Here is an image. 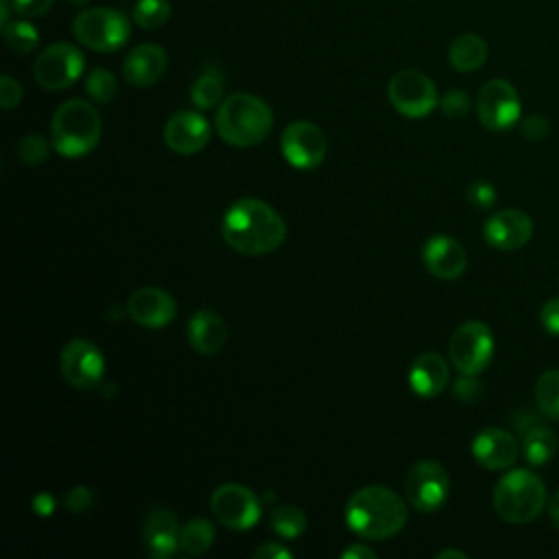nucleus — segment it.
<instances>
[{
    "instance_id": "nucleus-13",
    "label": "nucleus",
    "mask_w": 559,
    "mask_h": 559,
    "mask_svg": "<svg viewBox=\"0 0 559 559\" xmlns=\"http://www.w3.org/2000/svg\"><path fill=\"white\" fill-rule=\"evenodd\" d=\"M282 155L295 168H317L328 153L325 133L310 120H295L284 127L280 140Z\"/></svg>"
},
{
    "instance_id": "nucleus-14",
    "label": "nucleus",
    "mask_w": 559,
    "mask_h": 559,
    "mask_svg": "<svg viewBox=\"0 0 559 559\" xmlns=\"http://www.w3.org/2000/svg\"><path fill=\"white\" fill-rule=\"evenodd\" d=\"M59 365H61L63 380L79 391L98 386L105 376V358H103L100 349L92 341H85V338L70 341L61 349Z\"/></svg>"
},
{
    "instance_id": "nucleus-42",
    "label": "nucleus",
    "mask_w": 559,
    "mask_h": 559,
    "mask_svg": "<svg viewBox=\"0 0 559 559\" xmlns=\"http://www.w3.org/2000/svg\"><path fill=\"white\" fill-rule=\"evenodd\" d=\"M253 557L255 559H290L293 552L288 548H284L280 542H266L264 546L255 548Z\"/></svg>"
},
{
    "instance_id": "nucleus-40",
    "label": "nucleus",
    "mask_w": 559,
    "mask_h": 559,
    "mask_svg": "<svg viewBox=\"0 0 559 559\" xmlns=\"http://www.w3.org/2000/svg\"><path fill=\"white\" fill-rule=\"evenodd\" d=\"M92 504V491L85 485H76L66 493V507L72 513H83Z\"/></svg>"
},
{
    "instance_id": "nucleus-44",
    "label": "nucleus",
    "mask_w": 559,
    "mask_h": 559,
    "mask_svg": "<svg viewBox=\"0 0 559 559\" xmlns=\"http://www.w3.org/2000/svg\"><path fill=\"white\" fill-rule=\"evenodd\" d=\"M33 511L39 515H48L55 511V498L50 493H37L33 498Z\"/></svg>"
},
{
    "instance_id": "nucleus-37",
    "label": "nucleus",
    "mask_w": 559,
    "mask_h": 559,
    "mask_svg": "<svg viewBox=\"0 0 559 559\" xmlns=\"http://www.w3.org/2000/svg\"><path fill=\"white\" fill-rule=\"evenodd\" d=\"M480 391H483V386L476 380V376H465V373H461V378L454 382V389H452L454 397L465 404L474 402L480 395Z\"/></svg>"
},
{
    "instance_id": "nucleus-32",
    "label": "nucleus",
    "mask_w": 559,
    "mask_h": 559,
    "mask_svg": "<svg viewBox=\"0 0 559 559\" xmlns=\"http://www.w3.org/2000/svg\"><path fill=\"white\" fill-rule=\"evenodd\" d=\"M85 92L94 103H111L118 94V79L105 68H94L85 76Z\"/></svg>"
},
{
    "instance_id": "nucleus-35",
    "label": "nucleus",
    "mask_w": 559,
    "mask_h": 559,
    "mask_svg": "<svg viewBox=\"0 0 559 559\" xmlns=\"http://www.w3.org/2000/svg\"><path fill=\"white\" fill-rule=\"evenodd\" d=\"M467 201L478 210H489L496 203V188L489 181H474L467 188Z\"/></svg>"
},
{
    "instance_id": "nucleus-19",
    "label": "nucleus",
    "mask_w": 559,
    "mask_h": 559,
    "mask_svg": "<svg viewBox=\"0 0 559 559\" xmlns=\"http://www.w3.org/2000/svg\"><path fill=\"white\" fill-rule=\"evenodd\" d=\"M469 450L474 461L491 472L511 469L518 459V441L509 430L502 428H483L472 439Z\"/></svg>"
},
{
    "instance_id": "nucleus-47",
    "label": "nucleus",
    "mask_w": 559,
    "mask_h": 559,
    "mask_svg": "<svg viewBox=\"0 0 559 559\" xmlns=\"http://www.w3.org/2000/svg\"><path fill=\"white\" fill-rule=\"evenodd\" d=\"M448 557H456V559H467V555H465V552H461V550H452V548H448V550H441V552H437V559H448Z\"/></svg>"
},
{
    "instance_id": "nucleus-21",
    "label": "nucleus",
    "mask_w": 559,
    "mask_h": 559,
    "mask_svg": "<svg viewBox=\"0 0 559 559\" xmlns=\"http://www.w3.org/2000/svg\"><path fill=\"white\" fill-rule=\"evenodd\" d=\"M168 66V55L157 44H140L127 52L122 59V76L133 87L155 85Z\"/></svg>"
},
{
    "instance_id": "nucleus-20",
    "label": "nucleus",
    "mask_w": 559,
    "mask_h": 559,
    "mask_svg": "<svg viewBox=\"0 0 559 559\" xmlns=\"http://www.w3.org/2000/svg\"><path fill=\"white\" fill-rule=\"evenodd\" d=\"M181 524L166 507H153L142 522V539L146 552L155 559H168L179 550Z\"/></svg>"
},
{
    "instance_id": "nucleus-38",
    "label": "nucleus",
    "mask_w": 559,
    "mask_h": 559,
    "mask_svg": "<svg viewBox=\"0 0 559 559\" xmlns=\"http://www.w3.org/2000/svg\"><path fill=\"white\" fill-rule=\"evenodd\" d=\"M55 0H11L13 4V11L20 15V17H41L50 11Z\"/></svg>"
},
{
    "instance_id": "nucleus-30",
    "label": "nucleus",
    "mask_w": 559,
    "mask_h": 559,
    "mask_svg": "<svg viewBox=\"0 0 559 559\" xmlns=\"http://www.w3.org/2000/svg\"><path fill=\"white\" fill-rule=\"evenodd\" d=\"M2 35H4L7 48L15 55L33 52L37 41H39L37 28L26 17L24 20H13L7 26H2Z\"/></svg>"
},
{
    "instance_id": "nucleus-17",
    "label": "nucleus",
    "mask_w": 559,
    "mask_h": 559,
    "mask_svg": "<svg viewBox=\"0 0 559 559\" xmlns=\"http://www.w3.org/2000/svg\"><path fill=\"white\" fill-rule=\"evenodd\" d=\"M421 260L428 273L437 280H459L467 266V253L463 245L452 236H430L421 247Z\"/></svg>"
},
{
    "instance_id": "nucleus-26",
    "label": "nucleus",
    "mask_w": 559,
    "mask_h": 559,
    "mask_svg": "<svg viewBox=\"0 0 559 559\" xmlns=\"http://www.w3.org/2000/svg\"><path fill=\"white\" fill-rule=\"evenodd\" d=\"M190 100L197 109H212L223 103V74L214 66H207L190 87Z\"/></svg>"
},
{
    "instance_id": "nucleus-16",
    "label": "nucleus",
    "mask_w": 559,
    "mask_h": 559,
    "mask_svg": "<svg viewBox=\"0 0 559 559\" xmlns=\"http://www.w3.org/2000/svg\"><path fill=\"white\" fill-rule=\"evenodd\" d=\"M210 122L203 114L181 109L168 118L164 127V142L177 155H192L210 142Z\"/></svg>"
},
{
    "instance_id": "nucleus-4",
    "label": "nucleus",
    "mask_w": 559,
    "mask_h": 559,
    "mask_svg": "<svg viewBox=\"0 0 559 559\" xmlns=\"http://www.w3.org/2000/svg\"><path fill=\"white\" fill-rule=\"evenodd\" d=\"M103 135V120L94 105L70 98L57 107L50 120L52 148L68 159H76L96 148Z\"/></svg>"
},
{
    "instance_id": "nucleus-27",
    "label": "nucleus",
    "mask_w": 559,
    "mask_h": 559,
    "mask_svg": "<svg viewBox=\"0 0 559 559\" xmlns=\"http://www.w3.org/2000/svg\"><path fill=\"white\" fill-rule=\"evenodd\" d=\"M214 537H216V531L210 520L192 518L186 524H181L179 550L183 555H203L214 544Z\"/></svg>"
},
{
    "instance_id": "nucleus-34",
    "label": "nucleus",
    "mask_w": 559,
    "mask_h": 559,
    "mask_svg": "<svg viewBox=\"0 0 559 559\" xmlns=\"http://www.w3.org/2000/svg\"><path fill=\"white\" fill-rule=\"evenodd\" d=\"M439 107H441L443 116L456 120V118L467 116V111L472 107V100L463 90H450L439 98Z\"/></svg>"
},
{
    "instance_id": "nucleus-11",
    "label": "nucleus",
    "mask_w": 559,
    "mask_h": 559,
    "mask_svg": "<svg viewBox=\"0 0 559 559\" xmlns=\"http://www.w3.org/2000/svg\"><path fill=\"white\" fill-rule=\"evenodd\" d=\"M210 509L223 526L231 531H249L260 520L262 502L249 487L225 483L212 491Z\"/></svg>"
},
{
    "instance_id": "nucleus-36",
    "label": "nucleus",
    "mask_w": 559,
    "mask_h": 559,
    "mask_svg": "<svg viewBox=\"0 0 559 559\" xmlns=\"http://www.w3.org/2000/svg\"><path fill=\"white\" fill-rule=\"evenodd\" d=\"M20 100H22V85L11 74H2L0 76V107L13 109L20 105Z\"/></svg>"
},
{
    "instance_id": "nucleus-46",
    "label": "nucleus",
    "mask_w": 559,
    "mask_h": 559,
    "mask_svg": "<svg viewBox=\"0 0 559 559\" xmlns=\"http://www.w3.org/2000/svg\"><path fill=\"white\" fill-rule=\"evenodd\" d=\"M11 9H13L11 0H0V24H2V26H7V24L11 22V20H9Z\"/></svg>"
},
{
    "instance_id": "nucleus-24",
    "label": "nucleus",
    "mask_w": 559,
    "mask_h": 559,
    "mask_svg": "<svg viewBox=\"0 0 559 559\" xmlns=\"http://www.w3.org/2000/svg\"><path fill=\"white\" fill-rule=\"evenodd\" d=\"M489 55L487 41L480 35L463 33L452 39L448 48V61L456 72H474L485 66Z\"/></svg>"
},
{
    "instance_id": "nucleus-3",
    "label": "nucleus",
    "mask_w": 559,
    "mask_h": 559,
    "mask_svg": "<svg viewBox=\"0 0 559 559\" xmlns=\"http://www.w3.org/2000/svg\"><path fill=\"white\" fill-rule=\"evenodd\" d=\"M216 131L221 140L231 146H255L273 129V111L271 107L255 94L236 92L223 98L214 116Z\"/></svg>"
},
{
    "instance_id": "nucleus-25",
    "label": "nucleus",
    "mask_w": 559,
    "mask_h": 559,
    "mask_svg": "<svg viewBox=\"0 0 559 559\" xmlns=\"http://www.w3.org/2000/svg\"><path fill=\"white\" fill-rule=\"evenodd\" d=\"M557 435L548 426L531 421L522 430V452L531 465H546L557 454Z\"/></svg>"
},
{
    "instance_id": "nucleus-41",
    "label": "nucleus",
    "mask_w": 559,
    "mask_h": 559,
    "mask_svg": "<svg viewBox=\"0 0 559 559\" xmlns=\"http://www.w3.org/2000/svg\"><path fill=\"white\" fill-rule=\"evenodd\" d=\"M548 129H550L548 120L544 116H539V114H533V116L524 118V122H522V135L526 140H531V142L544 140L548 135Z\"/></svg>"
},
{
    "instance_id": "nucleus-28",
    "label": "nucleus",
    "mask_w": 559,
    "mask_h": 559,
    "mask_svg": "<svg viewBox=\"0 0 559 559\" xmlns=\"http://www.w3.org/2000/svg\"><path fill=\"white\" fill-rule=\"evenodd\" d=\"M269 524L271 528L280 535V537H286V539H295L299 537L306 526H308V518L306 513L295 507V504H277L271 515H269Z\"/></svg>"
},
{
    "instance_id": "nucleus-10",
    "label": "nucleus",
    "mask_w": 559,
    "mask_h": 559,
    "mask_svg": "<svg viewBox=\"0 0 559 559\" xmlns=\"http://www.w3.org/2000/svg\"><path fill=\"white\" fill-rule=\"evenodd\" d=\"M389 103L406 118H424L439 105V94L432 79L419 70H400L391 76Z\"/></svg>"
},
{
    "instance_id": "nucleus-29",
    "label": "nucleus",
    "mask_w": 559,
    "mask_h": 559,
    "mask_svg": "<svg viewBox=\"0 0 559 559\" xmlns=\"http://www.w3.org/2000/svg\"><path fill=\"white\" fill-rule=\"evenodd\" d=\"M535 404L544 417L559 421V369H548L537 378Z\"/></svg>"
},
{
    "instance_id": "nucleus-31",
    "label": "nucleus",
    "mask_w": 559,
    "mask_h": 559,
    "mask_svg": "<svg viewBox=\"0 0 559 559\" xmlns=\"http://www.w3.org/2000/svg\"><path fill=\"white\" fill-rule=\"evenodd\" d=\"M170 17V2L168 0H138L133 4V22L140 28L153 31L162 28Z\"/></svg>"
},
{
    "instance_id": "nucleus-1",
    "label": "nucleus",
    "mask_w": 559,
    "mask_h": 559,
    "mask_svg": "<svg viewBox=\"0 0 559 559\" xmlns=\"http://www.w3.org/2000/svg\"><path fill=\"white\" fill-rule=\"evenodd\" d=\"M225 242L245 255H264L282 247L286 238L284 218L262 199L234 201L221 221Z\"/></svg>"
},
{
    "instance_id": "nucleus-45",
    "label": "nucleus",
    "mask_w": 559,
    "mask_h": 559,
    "mask_svg": "<svg viewBox=\"0 0 559 559\" xmlns=\"http://www.w3.org/2000/svg\"><path fill=\"white\" fill-rule=\"evenodd\" d=\"M548 515H550V522L555 524V528H559V489L550 496V502H548Z\"/></svg>"
},
{
    "instance_id": "nucleus-23",
    "label": "nucleus",
    "mask_w": 559,
    "mask_h": 559,
    "mask_svg": "<svg viewBox=\"0 0 559 559\" xmlns=\"http://www.w3.org/2000/svg\"><path fill=\"white\" fill-rule=\"evenodd\" d=\"M450 380V367L445 358L437 352L419 354L411 369H408V384L415 395L419 397H435L439 395Z\"/></svg>"
},
{
    "instance_id": "nucleus-5",
    "label": "nucleus",
    "mask_w": 559,
    "mask_h": 559,
    "mask_svg": "<svg viewBox=\"0 0 559 559\" xmlns=\"http://www.w3.org/2000/svg\"><path fill=\"white\" fill-rule=\"evenodd\" d=\"M493 511L509 524L533 522L546 507V487L528 469H509L500 476L491 493Z\"/></svg>"
},
{
    "instance_id": "nucleus-15",
    "label": "nucleus",
    "mask_w": 559,
    "mask_h": 559,
    "mask_svg": "<svg viewBox=\"0 0 559 559\" xmlns=\"http://www.w3.org/2000/svg\"><path fill=\"white\" fill-rule=\"evenodd\" d=\"M533 236V221L522 210H498L483 225V238L498 251L522 249Z\"/></svg>"
},
{
    "instance_id": "nucleus-18",
    "label": "nucleus",
    "mask_w": 559,
    "mask_h": 559,
    "mask_svg": "<svg viewBox=\"0 0 559 559\" xmlns=\"http://www.w3.org/2000/svg\"><path fill=\"white\" fill-rule=\"evenodd\" d=\"M129 317L142 325V328H164L168 325L177 314V301L170 293L157 288V286H142L131 293L127 301Z\"/></svg>"
},
{
    "instance_id": "nucleus-39",
    "label": "nucleus",
    "mask_w": 559,
    "mask_h": 559,
    "mask_svg": "<svg viewBox=\"0 0 559 559\" xmlns=\"http://www.w3.org/2000/svg\"><path fill=\"white\" fill-rule=\"evenodd\" d=\"M539 323L548 334L559 336V297H550L548 301H544L539 310Z\"/></svg>"
},
{
    "instance_id": "nucleus-9",
    "label": "nucleus",
    "mask_w": 559,
    "mask_h": 559,
    "mask_svg": "<svg viewBox=\"0 0 559 559\" xmlns=\"http://www.w3.org/2000/svg\"><path fill=\"white\" fill-rule=\"evenodd\" d=\"M450 496V476L437 461H417L404 478L406 502L421 513L439 511Z\"/></svg>"
},
{
    "instance_id": "nucleus-7",
    "label": "nucleus",
    "mask_w": 559,
    "mask_h": 559,
    "mask_svg": "<svg viewBox=\"0 0 559 559\" xmlns=\"http://www.w3.org/2000/svg\"><path fill=\"white\" fill-rule=\"evenodd\" d=\"M448 356L459 373H483L493 356V334L489 325L483 321L461 323L448 341Z\"/></svg>"
},
{
    "instance_id": "nucleus-48",
    "label": "nucleus",
    "mask_w": 559,
    "mask_h": 559,
    "mask_svg": "<svg viewBox=\"0 0 559 559\" xmlns=\"http://www.w3.org/2000/svg\"><path fill=\"white\" fill-rule=\"evenodd\" d=\"M68 2H72V4H76V7H83V4H87L90 0H68Z\"/></svg>"
},
{
    "instance_id": "nucleus-2",
    "label": "nucleus",
    "mask_w": 559,
    "mask_h": 559,
    "mask_svg": "<svg viewBox=\"0 0 559 559\" xmlns=\"http://www.w3.org/2000/svg\"><path fill=\"white\" fill-rule=\"evenodd\" d=\"M408 520V507L386 485L356 489L345 504V524L362 539H386L397 535Z\"/></svg>"
},
{
    "instance_id": "nucleus-43",
    "label": "nucleus",
    "mask_w": 559,
    "mask_h": 559,
    "mask_svg": "<svg viewBox=\"0 0 559 559\" xmlns=\"http://www.w3.org/2000/svg\"><path fill=\"white\" fill-rule=\"evenodd\" d=\"M341 557L343 559H376L378 557V552L373 550V548H369L367 544H352L349 548H345L343 552H341Z\"/></svg>"
},
{
    "instance_id": "nucleus-12",
    "label": "nucleus",
    "mask_w": 559,
    "mask_h": 559,
    "mask_svg": "<svg viewBox=\"0 0 559 559\" xmlns=\"http://www.w3.org/2000/svg\"><path fill=\"white\" fill-rule=\"evenodd\" d=\"M476 114L485 129L507 131L522 114V103L518 90L504 79H489L483 83L476 96Z\"/></svg>"
},
{
    "instance_id": "nucleus-33",
    "label": "nucleus",
    "mask_w": 559,
    "mask_h": 559,
    "mask_svg": "<svg viewBox=\"0 0 559 559\" xmlns=\"http://www.w3.org/2000/svg\"><path fill=\"white\" fill-rule=\"evenodd\" d=\"M50 144H52V142H48L44 135H39V133H28V135H24V138L17 142V146H15L17 159H20L22 164H26V166L41 164V162H46V157H48Z\"/></svg>"
},
{
    "instance_id": "nucleus-6",
    "label": "nucleus",
    "mask_w": 559,
    "mask_h": 559,
    "mask_svg": "<svg viewBox=\"0 0 559 559\" xmlns=\"http://www.w3.org/2000/svg\"><path fill=\"white\" fill-rule=\"evenodd\" d=\"M72 33L79 44L94 52H114L131 35L129 17L114 7H92L72 20Z\"/></svg>"
},
{
    "instance_id": "nucleus-22",
    "label": "nucleus",
    "mask_w": 559,
    "mask_h": 559,
    "mask_svg": "<svg viewBox=\"0 0 559 559\" xmlns=\"http://www.w3.org/2000/svg\"><path fill=\"white\" fill-rule=\"evenodd\" d=\"M186 334L194 352L212 356V354H218L227 343V323L218 312L210 308H201L188 319Z\"/></svg>"
},
{
    "instance_id": "nucleus-8",
    "label": "nucleus",
    "mask_w": 559,
    "mask_h": 559,
    "mask_svg": "<svg viewBox=\"0 0 559 559\" xmlns=\"http://www.w3.org/2000/svg\"><path fill=\"white\" fill-rule=\"evenodd\" d=\"M85 70L83 52L68 41H55L46 46L35 63H33V79L39 87L48 92H61L81 79Z\"/></svg>"
}]
</instances>
